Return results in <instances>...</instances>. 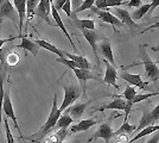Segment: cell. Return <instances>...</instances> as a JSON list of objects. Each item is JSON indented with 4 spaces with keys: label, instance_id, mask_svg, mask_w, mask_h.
<instances>
[{
    "label": "cell",
    "instance_id": "obj_31",
    "mask_svg": "<svg viewBox=\"0 0 159 143\" xmlns=\"http://www.w3.org/2000/svg\"><path fill=\"white\" fill-rule=\"evenodd\" d=\"M135 95H137V91H135V88L128 85V86H126L125 91L122 92V94L121 95H112V98H122V99H125L126 102H132L133 98H134Z\"/></svg>",
    "mask_w": 159,
    "mask_h": 143
},
{
    "label": "cell",
    "instance_id": "obj_18",
    "mask_svg": "<svg viewBox=\"0 0 159 143\" xmlns=\"http://www.w3.org/2000/svg\"><path fill=\"white\" fill-rule=\"evenodd\" d=\"M99 121L96 119H93V118H88V119H82L77 122L76 124H74L73 126L70 128V131L69 134H76V132H84V131H88L92 126L96 125Z\"/></svg>",
    "mask_w": 159,
    "mask_h": 143
},
{
    "label": "cell",
    "instance_id": "obj_36",
    "mask_svg": "<svg viewBox=\"0 0 159 143\" xmlns=\"http://www.w3.org/2000/svg\"><path fill=\"white\" fill-rule=\"evenodd\" d=\"M106 5H107V8L108 7H119L121 5H125V2H124V0H106Z\"/></svg>",
    "mask_w": 159,
    "mask_h": 143
},
{
    "label": "cell",
    "instance_id": "obj_6",
    "mask_svg": "<svg viewBox=\"0 0 159 143\" xmlns=\"http://www.w3.org/2000/svg\"><path fill=\"white\" fill-rule=\"evenodd\" d=\"M4 19H11L16 25H18V13L10 0H4L0 6V25Z\"/></svg>",
    "mask_w": 159,
    "mask_h": 143
},
{
    "label": "cell",
    "instance_id": "obj_47",
    "mask_svg": "<svg viewBox=\"0 0 159 143\" xmlns=\"http://www.w3.org/2000/svg\"><path fill=\"white\" fill-rule=\"evenodd\" d=\"M152 51H156V53H157V51H159V43L156 45V47H152Z\"/></svg>",
    "mask_w": 159,
    "mask_h": 143
},
{
    "label": "cell",
    "instance_id": "obj_11",
    "mask_svg": "<svg viewBox=\"0 0 159 143\" xmlns=\"http://www.w3.org/2000/svg\"><path fill=\"white\" fill-rule=\"evenodd\" d=\"M92 11H93L94 13L96 14L98 17H99L101 21H103V23H107V24H111L113 25L114 27V31H115V27L116 26H122V23L114 16L113 13H111L109 11H103V10H99V8H96V7H92L90 8Z\"/></svg>",
    "mask_w": 159,
    "mask_h": 143
},
{
    "label": "cell",
    "instance_id": "obj_22",
    "mask_svg": "<svg viewBox=\"0 0 159 143\" xmlns=\"http://www.w3.org/2000/svg\"><path fill=\"white\" fill-rule=\"evenodd\" d=\"M14 2V8L18 13V18H19V26H18V30H19V35L21 34V30H23V24H24V21H25V14H26V0H13Z\"/></svg>",
    "mask_w": 159,
    "mask_h": 143
},
{
    "label": "cell",
    "instance_id": "obj_26",
    "mask_svg": "<svg viewBox=\"0 0 159 143\" xmlns=\"http://www.w3.org/2000/svg\"><path fill=\"white\" fill-rule=\"evenodd\" d=\"M73 21L79 27L82 29H88V30H95V21L93 19H79L77 14H71Z\"/></svg>",
    "mask_w": 159,
    "mask_h": 143
},
{
    "label": "cell",
    "instance_id": "obj_7",
    "mask_svg": "<svg viewBox=\"0 0 159 143\" xmlns=\"http://www.w3.org/2000/svg\"><path fill=\"white\" fill-rule=\"evenodd\" d=\"M98 138H101V140H103L105 143H109L111 141V138H113V129H112V124H111V121L107 123H103V124H101L99 126V129L95 131V134H94L92 138H89L88 140V143L89 142H93L95 140H98Z\"/></svg>",
    "mask_w": 159,
    "mask_h": 143
},
{
    "label": "cell",
    "instance_id": "obj_51",
    "mask_svg": "<svg viewBox=\"0 0 159 143\" xmlns=\"http://www.w3.org/2000/svg\"><path fill=\"white\" fill-rule=\"evenodd\" d=\"M0 124H1V123H0ZM0 138H1V131H0ZM0 141H1V140H0Z\"/></svg>",
    "mask_w": 159,
    "mask_h": 143
},
{
    "label": "cell",
    "instance_id": "obj_53",
    "mask_svg": "<svg viewBox=\"0 0 159 143\" xmlns=\"http://www.w3.org/2000/svg\"><path fill=\"white\" fill-rule=\"evenodd\" d=\"M146 1H148V0H146Z\"/></svg>",
    "mask_w": 159,
    "mask_h": 143
},
{
    "label": "cell",
    "instance_id": "obj_34",
    "mask_svg": "<svg viewBox=\"0 0 159 143\" xmlns=\"http://www.w3.org/2000/svg\"><path fill=\"white\" fill-rule=\"evenodd\" d=\"M5 95V88H4V75L0 74V123L2 121V112H1V106H2V100Z\"/></svg>",
    "mask_w": 159,
    "mask_h": 143
},
{
    "label": "cell",
    "instance_id": "obj_8",
    "mask_svg": "<svg viewBox=\"0 0 159 143\" xmlns=\"http://www.w3.org/2000/svg\"><path fill=\"white\" fill-rule=\"evenodd\" d=\"M50 13H51V0H39L37 8L34 11V16L42 18L43 21H45L51 26H55L52 21L50 19Z\"/></svg>",
    "mask_w": 159,
    "mask_h": 143
},
{
    "label": "cell",
    "instance_id": "obj_20",
    "mask_svg": "<svg viewBox=\"0 0 159 143\" xmlns=\"http://www.w3.org/2000/svg\"><path fill=\"white\" fill-rule=\"evenodd\" d=\"M20 38H21L20 44L14 45V48H20V49H23V50H25V51H29V53H31V54L36 57L38 50H39V47H38L32 40H29V37H26L25 35H21Z\"/></svg>",
    "mask_w": 159,
    "mask_h": 143
},
{
    "label": "cell",
    "instance_id": "obj_43",
    "mask_svg": "<svg viewBox=\"0 0 159 143\" xmlns=\"http://www.w3.org/2000/svg\"><path fill=\"white\" fill-rule=\"evenodd\" d=\"M159 6V0H152V2L150 4V11H148V13L151 14Z\"/></svg>",
    "mask_w": 159,
    "mask_h": 143
},
{
    "label": "cell",
    "instance_id": "obj_17",
    "mask_svg": "<svg viewBox=\"0 0 159 143\" xmlns=\"http://www.w3.org/2000/svg\"><path fill=\"white\" fill-rule=\"evenodd\" d=\"M127 102L122 98H114L111 102H107L105 105L100 106V107H96L94 109V112L95 111H99V112H103L106 110H118V111H124L125 107H126Z\"/></svg>",
    "mask_w": 159,
    "mask_h": 143
},
{
    "label": "cell",
    "instance_id": "obj_12",
    "mask_svg": "<svg viewBox=\"0 0 159 143\" xmlns=\"http://www.w3.org/2000/svg\"><path fill=\"white\" fill-rule=\"evenodd\" d=\"M88 105H89V102H76V104H73L71 106H69L66 110H64L62 113H66L68 116L73 118V121H79V119H81V117L83 116Z\"/></svg>",
    "mask_w": 159,
    "mask_h": 143
},
{
    "label": "cell",
    "instance_id": "obj_52",
    "mask_svg": "<svg viewBox=\"0 0 159 143\" xmlns=\"http://www.w3.org/2000/svg\"><path fill=\"white\" fill-rule=\"evenodd\" d=\"M0 143H6V142H1V141H0Z\"/></svg>",
    "mask_w": 159,
    "mask_h": 143
},
{
    "label": "cell",
    "instance_id": "obj_13",
    "mask_svg": "<svg viewBox=\"0 0 159 143\" xmlns=\"http://www.w3.org/2000/svg\"><path fill=\"white\" fill-rule=\"evenodd\" d=\"M103 63L106 66V72H105V76H103V82L107 85H112L116 89L120 88V86L116 83V78H118V72L116 68L113 67L112 64L107 60H103Z\"/></svg>",
    "mask_w": 159,
    "mask_h": 143
},
{
    "label": "cell",
    "instance_id": "obj_38",
    "mask_svg": "<svg viewBox=\"0 0 159 143\" xmlns=\"http://www.w3.org/2000/svg\"><path fill=\"white\" fill-rule=\"evenodd\" d=\"M20 36H21V35H18V36H13V37H10V38H1V37H0V50L2 49L4 44H6V43H8V42L16 41L17 38H19Z\"/></svg>",
    "mask_w": 159,
    "mask_h": 143
},
{
    "label": "cell",
    "instance_id": "obj_2",
    "mask_svg": "<svg viewBox=\"0 0 159 143\" xmlns=\"http://www.w3.org/2000/svg\"><path fill=\"white\" fill-rule=\"evenodd\" d=\"M61 115H62V113L60 112L58 106H57V94H55L53 95V100H52V107H51V111H50V115L48 117L47 122L40 126V129L38 130L36 134H33V135H31L30 137H27V140H29V138H32V137L43 138L44 136H47L48 134L56 126V123H57Z\"/></svg>",
    "mask_w": 159,
    "mask_h": 143
},
{
    "label": "cell",
    "instance_id": "obj_30",
    "mask_svg": "<svg viewBox=\"0 0 159 143\" xmlns=\"http://www.w3.org/2000/svg\"><path fill=\"white\" fill-rule=\"evenodd\" d=\"M73 118L70 116H68L66 113H62L58 118V121L56 123V126L55 128H57V129H68L69 126H70V124L73 123Z\"/></svg>",
    "mask_w": 159,
    "mask_h": 143
},
{
    "label": "cell",
    "instance_id": "obj_46",
    "mask_svg": "<svg viewBox=\"0 0 159 143\" xmlns=\"http://www.w3.org/2000/svg\"><path fill=\"white\" fill-rule=\"evenodd\" d=\"M70 1H71V7H74V10H76L83 2V0H70Z\"/></svg>",
    "mask_w": 159,
    "mask_h": 143
},
{
    "label": "cell",
    "instance_id": "obj_28",
    "mask_svg": "<svg viewBox=\"0 0 159 143\" xmlns=\"http://www.w3.org/2000/svg\"><path fill=\"white\" fill-rule=\"evenodd\" d=\"M39 0H26V14H25V18H26L27 23L33 19V16H34V11L37 8Z\"/></svg>",
    "mask_w": 159,
    "mask_h": 143
},
{
    "label": "cell",
    "instance_id": "obj_25",
    "mask_svg": "<svg viewBox=\"0 0 159 143\" xmlns=\"http://www.w3.org/2000/svg\"><path fill=\"white\" fill-rule=\"evenodd\" d=\"M134 131H137V125H131L128 123V119H124V123L121 124V126H120L119 129L116 130V131H113V137L118 136L120 134H126V135L129 136Z\"/></svg>",
    "mask_w": 159,
    "mask_h": 143
},
{
    "label": "cell",
    "instance_id": "obj_9",
    "mask_svg": "<svg viewBox=\"0 0 159 143\" xmlns=\"http://www.w3.org/2000/svg\"><path fill=\"white\" fill-rule=\"evenodd\" d=\"M119 76L124 81H126L129 86H137L140 89H145L146 86L148 85V81H143L140 74H132V73H128L126 70H122L119 73Z\"/></svg>",
    "mask_w": 159,
    "mask_h": 143
},
{
    "label": "cell",
    "instance_id": "obj_10",
    "mask_svg": "<svg viewBox=\"0 0 159 143\" xmlns=\"http://www.w3.org/2000/svg\"><path fill=\"white\" fill-rule=\"evenodd\" d=\"M114 16H115V17H116V18L122 23V25H124V24L127 25V27H128L132 32H134V31L139 27L138 24H135V23L132 21V18H131V13H129L127 10L115 7V8H114Z\"/></svg>",
    "mask_w": 159,
    "mask_h": 143
},
{
    "label": "cell",
    "instance_id": "obj_16",
    "mask_svg": "<svg viewBox=\"0 0 159 143\" xmlns=\"http://www.w3.org/2000/svg\"><path fill=\"white\" fill-rule=\"evenodd\" d=\"M0 62L2 64L5 63L7 67H16L19 64L20 57L17 53L11 51V49H10V53H6V49H1L0 50Z\"/></svg>",
    "mask_w": 159,
    "mask_h": 143
},
{
    "label": "cell",
    "instance_id": "obj_29",
    "mask_svg": "<svg viewBox=\"0 0 159 143\" xmlns=\"http://www.w3.org/2000/svg\"><path fill=\"white\" fill-rule=\"evenodd\" d=\"M148 11H150V4H145V5H141L140 7H138L132 14H131V18H132V21H139L144 16L148 13Z\"/></svg>",
    "mask_w": 159,
    "mask_h": 143
},
{
    "label": "cell",
    "instance_id": "obj_39",
    "mask_svg": "<svg viewBox=\"0 0 159 143\" xmlns=\"http://www.w3.org/2000/svg\"><path fill=\"white\" fill-rule=\"evenodd\" d=\"M62 10L66 12V14L68 17H71V1L70 0H66V2L62 7Z\"/></svg>",
    "mask_w": 159,
    "mask_h": 143
},
{
    "label": "cell",
    "instance_id": "obj_44",
    "mask_svg": "<svg viewBox=\"0 0 159 143\" xmlns=\"http://www.w3.org/2000/svg\"><path fill=\"white\" fill-rule=\"evenodd\" d=\"M153 29H159V21L158 23H156V24H151L150 26H147L145 29V30H143L141 32H140L139 35H143V34H145L146 31H150V30H153Z\"/></svg>",
    "mask_w": 159,
    "mask_h": 143
},
{
    "label": "cell",
    "instance_id": "obj_23",
    "mask_svg": "<svg viewBox=\"0 0 159 143\" xmlns=\"http://www.w3.org/2000/svg\"><path fill=\"white\" fill-rule=\"evenodd\" d=\"M33 42H34V43H36L39 48H43V49L49 50V51H51V53H53V54L58 55V57H64L63 51L60 50L57 47H55L52 43L45 41V40H42V38H36V40H33Z\"/></svg>",
    "mask_w": 159,
    "mask_h": 143
},
{
    "label": "cell",
    "instance_id": "obj_14",
    "mask_svg": "<svg viewBox=\"0 0 159 143\" xmlns=\"http://www.w3.org/2000/svg\"><path fill=\"white\" fill-rule=\"evenodd\" d=\"M75 75H76V78L79 79V81L82 83V87L83 89L86 88V82L88 80H99L100 81V74L99 75H95L90 70V69H80V68H73L71 69Z\"/></svg>",
    "mask_w": 159,
    "mask_h": 143
},
{
    "label": "cell",
    "instance_id": "obj_45",
    "mask_svg": "<svg viewBox=\"0 0 159 143\" xmlns=\"http://www.w3.org/2000/svg\"><path fill=\"white\" fill-rule=\"evenodd\" d=\"M159 142V131H157V134L152 136L148 141H146V143H158Z\"/></svg>",
    "mask_w": 159,
    "mask_h": 143
},
{
    "label": "cell",
    "instance_id": "obj_3",
    "mask_svg": "<svg viewBox=\"0 0 159 143\" xmlns=\"http://www.w3.org/2000/svg\"><path fill=\"white\" fill-rule=\"evenodd\" d=\"M63 89H64V99L58 107L60 112L62 113L64 110H66L69 106H71L74 102H76L81 97V88L77 87L76 85L70 83V85H63Z\"/></svg>",
    "mask_w": 159,
    "mask_h": 143
},
{
    "label": "cell",
    "instance_id": "obj_32",
    "mask_svg": "<svg viewBox=\"0 0 159 143\" xmlns=\"http://www.w3.org/2000/svg\"><path fill=\"white\" fill-rule=\"evenodd\" d=\"M94 4H95V0H83V2H82L76 10H74V13H71V14H77V13H80V12L86 11V10H90V8L94 6Z\"/></svg>",
    "mask_w": 159,
    "mask_h": 143
},
{
    "label": "cell",
    "instance_id": "obj_48",
    "mask_svg": "<svg viewBox=\"0 0 159 143\" xmlns=\"http://www.w3.org/2000/svg\"><path fill=\"white\" fill-rule=\"evenodd\" d=\"M4 2V0H0V6H1V4Z\"/></svg>",
    "mask_w": 159,
    "mask_h": 143
},
{
    "label": "cell",
    "instance_id": "obj_24",
    "mask_svg": "<svg viewBox=\"0 0 159 143\" xmlns=\"http://www.w3.org/2000/svg\"><path fill=\"white\" fill-rule=\"evenodd\" d=\"M157 131H159V124H153V125H150V126H146L145 129L140 130L139 132L134 136V138L129 140L128 143L135 142V141H138V140H140V138L148 136V135H151V134H153V132H157Z\"/></svg>",
    "mask_w": 159,
    "mask_h": 143
},
{
    "label": "cell",
    "instance_id": "obj_49",
    "mask_svg": "<svg viewBox=\"0 0 159 143\" xmlns=\"http://www.w3.org/2000/svg\"><path fill=\"white\" fill-rule=\"evenodd\" d=\"M68 143H79L77 141H74V142H68Z\"/></svg>",
    "mask_w": 159,
    "mask_h": 143
},
{
    "label": "cell",
    "instance_id": "obj_33",
    "mask_svg": "<svg viewBox=\"0 0 159 143\" xmlns=\"http://www.w3.org/2000/svg\"><path fill=\"white\" fill-rule=\"evenodd\" d=\"M154 95H159V92H153V93H140V94L135 95L131 102L134 105V104H137V102L146 100V99H148V98H151V97H154Z\"/></svg>",
    "mask_w": 159,
    "mask_h": 143
},
{
    "label": "cell",
    "instance_id": "obj_35",
    "mask_svg": "<svg viewBox=\"0 0 159 143\" xmlns=\"http://www.w3.org/2000/svg\"><path fill=\"white\" fill-rule=\"evenodd\" d=\"M4 124H5V132H6V143H14V137L10 130V126H8L7 117L4 118Z\"/></svg>",
    "mask_w": 159,
    "mask_h": 143
},
{
    "label": "cell",
    "instance_id": "obj_42",
    "mask_svg": "<svg viewBox=\"0 0 159 143\" xmlns=\"http://www.w3.org/2000/svg\"><path fill=\"white\" fill-rule=\"evenodd\" d=\"M66 2V0H55L52 2V5L55 6V8L57 10V11H60V10H62V7H63V5Z\"/></svg>",
    "mask_w": 159,
    "mask_h": 143
},
{
    "label": "cell",
    "instance_id": "obj_41",
    "mask_svg": "<svg viewBox=\"0 0 159 143\" xmlns=\"http://www.w3.org/2000/svg\"><path fill=\"white\" fill-rule=\"evenodd\" d=\"M125 5L128 7H140L141 6V0H129L128 2H125Z\"/></svg>",
    "mask_w": 159,
    "mask_h": 143
},
{
    "label": "cell",
    "instance_id": "obj_21",
    "mask_svg": "<svg viewBox=\"0 0 159 143\" xmlns=\"http://www.w3.org/2000/svg\"><path fill=\"white\" fill-rule=\"evenodd\" d=\"M100 50H101V54L103 55L105 60H107V61L109 62L113 67H115L116 63L114 61L112 45H111V42H109L108 38H103L102 41H100Z\"/></svg>",
    "mask_w": 159,
    "mask_h": 143
},
{
    "label": "cell",
    "instance_id": "obj_37",
    "mask_svg": "<svg viewBox=\"0 0 159 143\" xmlns=\"http://www.w3.org/2000/svg\"><path fill=\"white\" fill-rule=\"evenodd\" d=\"M150 115H151L152 121L154 122V124H156V122H158L159 121V104L158 105H156V106L150 111Z\"/></svg>",
    "mask_w": 159,
    "mask_h": 143
},
{
    "label": "cell",
    "instance_id": "obj_50",
    "mask_svg": "<svg viewBox=\"0 0 159 143\" xmlns=\"http://www.w3.org/2000/svg\"><path fill=\"white\" fill-rule=\"evenodd\" d=\"M154 63H156V64H159V60H158V61H156Z\"/></svg>",
    "mask_w": 159,
    "mask_h": 143
},
{
    "label": "cell",
    "instance_id": "obj_1",
    "mask_svg": "<svg viewBox=\"0 0 159 143\" xmlns=\"http://www.w3.org/2000/svg\"><path fill=\"white\" fill-rule=\"evenodd\" d=\"M139 59L141 60V62H134L131 66H128V68L141 64L145 68V74L147 75V78L150 80H152V81H157L159 79V68L147 54L146 44H139Z\"/></svg>",
    "mask_w": 159,
    "mask_h": 143
},
{
    "label": "cell",
    "instance_id": "obj_5",
    "mask_svg": "<svg viewBox=\"0 0 159 143\" xmlns=\"http://www.w3.org/2000/svg\"><path fill=\"white\" fill-rule=\"evenodd\" d=\"M80 30H81V32L82 35L84 36V38L87 40V42L89 43V45L92 47L94 51V55H95V59H96V62L99 63V54H98V42L99 41H102L103 38H106V37H103V36H101L99 32H96L95 30H88V29H82V27H80Z\"/></svg>",
    "mask_w": 159,
    "mask_h": 143
},
{
    "label": "cell",
    "instance_id": "obj_4",
    "mask_svg": "<svg viewBox=\"0 0 159 143\" xmlns=\"http://www.w3.org/2000/svg\"><path fill=\"white\" fill-rule=\"evenodd\" d=\"M1 112L5 113V117L12 119V122L14 123V126L16 129L18 130L20 135V138H23V134H21V130H20L19 125H18V122H17V117H16V113H14L13 110V104H12V100H11V97H10V93L5 91V95H4V100H2V106H1Z\"/></svg>",
    "mask_w": 159,
    "mask_h": 143
},
{
    "label": "cell",
    "instance_id": "obj_40",
    "mask_svg": "<svg viewBox=\"0 0 159 143\" xmlns=\"http://www.w3.org/2000/svg\"><path fill=\"white\" fill-rule=\"evenodd\" d=\"M96 8H99V10H103V11H106L107 10V5H106V0H95V4H94Z\"/></svg>",
    "mask_w": 159,
    "mask_h": 143
},
{
    "label": "cell",
    "instance_id": "obj_19",
    "mask_svg": "<svg viewBox=\"0 0 159 143\" xmlns=\"http://www.w3.org/2000/svg\"><path fill=\"white\" fill-rule=\"evenodd\" d=\"M51 16L53 17V19H55V25L56 26H58L62 30V32L66 35V37L68 38V41L70 42V44H71V47L74 48V50L75 51H77V49H76V45L74 44V42L73 40H71V37H70V35H69V32H68V30L66 29V26H64V24H63V21H62V18H61V16H60V12L55 8V6L52 5V1H51Z\"/></svg>",
    "mask_w": 159,
    "mask_h": 143
},
{
    "label": "cell",
    "instance_id": "obj_15",
    "mask_svg": "<svg viewBox=\"0 0 159 143\" xmlns=\"http://www.w3.org/2000/svg\"><path fill=\"white\" fill-rule=\"evenodd\" d=\"M64 54V57L71 60L74 63V67L75 68H80V69H92L93 66L92 63L87 60L84 56H81V55H76V54H70V53H66V51H63Z\"/></svg>",
    "mask_w": 159,
    "mask_h": 143
},
{
    "label": "cell",
    "instance_id": "obj_27",
    "mask_svg": "<svg viewBox=\"0 0 159 143\" xmlns=\"http://www.w3.org/2000/svg\"><path fill=\"white\" fill-rule=\"evenodd\" d=\"M154 122L151 118V115H150V111H146V110H143V116H141V119L139 122V125L137 126V131H140V130L145 129L146 126H150V125H153Z\"/></svg>",
    "mask_w": 159,
    "mask_h": 143
}]
</instances>
